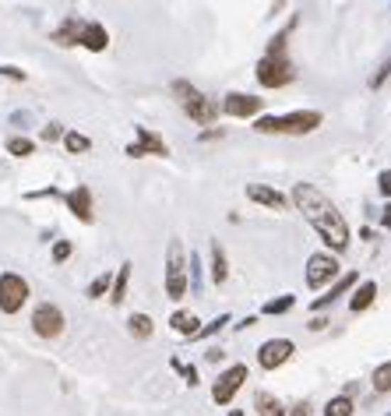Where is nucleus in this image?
Masks as SVG:
<instances>
[{"mask_svg": "<svg viewBox=\"0 0 391 416\" xmlns=\"http://www.w3.org/2000/svg\"><path fill=\"white\" fill-rule=\"evenodd\" d=\"M78 46H85V50H92V53H102V50L109 46L106 25H102V21H85V25H82V35H78Z\"/></svg>", "mask_w": 391, "mask_h": 416, "instance_id": "obj_16", "label": "nucleus"}, {"mask_svg": "<svg viewBox=\"0 0 391 416\" xmlns=\"http://www.w3.org/2000/svg\"><path fill=\"white\" fill-rule=\"evenodd\" d=\"M378 300V283L374 279H367V283H360L356 290H353V300H349V311L353 314H363L370 304Z\"/></svg>", "mask_w": 391, "mask_h": 416, "instance_id": "obj_19", "label": "nucleus"}, {"mask_svg": "<svg viewBox=\"0 0 391 416\" xmlns=\"http://www.w3.org/2000/svg\"><path fill=\"white\" fill-rule=\"evenodd\" d=\"M50 254H53V261H57V265H64V261H67V258L75 254V243H71V240H57Z\"/></svg>", "mask_w": 391, "mask_h": 416, "instance_id": "obj_31", "label": "nucleus"}, {"mask_svg": "<svg viewBox=\"0 0 391 416\" xmlns=\"http://www.w3.org/2000/svg\"><path fill=\"white\" fill-rule=\"evenodd\" d=\"M286 416H310V403H299L296 410H286Z\"/></svg>", "mask_w": 391, "mask_h": 416, "instance_id": "obj_39", "label": "nucleus"}, {"mask_svg": "<svg viewBox=\"0 0 391 416\" xmlns=\"http://www.w3.org/2000/svg\"><path fill=\"white\" fill-rule=\"evenodd\" d=\"M64 148H67L71 155H78V152H89V148H92V138H85L82 131H64Z\"/></svg>", "mask_w": 391, "mask_h": 416, "instance_id": "obj_26", "label": "nucleus"}, {"mask_svg": "<svg viewBox=\"0 0 391 416\" xmlns=\"http://www.w3.org/2000/svg\"><path fill=\"white\" fill-rule=\"evenodd\" d=\"M247 198L254 205H268L272 212H290V198L282 191L268 187V184H247Z\"/></svg>", "mask_w": 391, "mask_h": 416, "instance_id": "obj_13", "label": "nucleus"}, {"mask_svg": "<svg viewBox=\"0 0 391 416\" xmlns=\"http://www.w3.org/2000/svg\"><path fill=\"white\" fill-rule=\"evenodd\" d=\"M170 367H173V371H180V374L187 378V385H191V388H194V385H197V367H187V363H180L177 356L170 360Z\"/></svg>", "mask_w": 391, "mask_h": 416, "instance_id": "obj_33", "label": "nucleus"}, {"mask_svg": "<svg viewBox=\"0 0 391 416\" xmlns=\"http://www.w3.org/2000/svg\"><path fill=\"white\" fill-rule=\"evenodd\" d=\"M293 353H296L293 339H268L258 349V363H261V371H279L282 363H290Z\"/></svg>", "mask_w": 391, "mask_h": 416, "instance_id": "obj_10", "label": "nucleus"}, {"mask_svg": "<svg viewBox=\"0 0 391 416\" xmlns=\"http://www.w3.org/2000/svg\"><path fill=\"white\" fill-rule=\"evenodd\" d=\"M131 268H134V265H131V261H123V265H120V272L113 275V286H109V304H116V307H120V304L127 300V283H131Z\"/></svg>", "mask_w": 391, "mask_h": 416, "instance_id": "obj_20", "label": "nucleus"}, {"mask_svg": "<svg viewBox=\"0 0 391 416\" xmlns=\"http://www.w3.org/2000/svg\"><path fill=\"white\" fill-rule=\"evenodd\" d=\"M265 109V99H258V96H250V92H229L226 99H222V113H229L233 120H250V116H258Z\"/></svg>", "mask_w": 391, "mask_h": 416, "instance_id": "obj_11", "label": "nucleus"}, {"mask_svg": "<svg viewBox=\"0 0 391 416\" xmlns=\"http://www.w3.org/2000/svg\"><path fill=\"white\" fill-rule=\"evenodd\" d=\"M388 78H391V60H385V64H381V71H378V75L370 78V89H381V85H385Z\"/></svg>", "mask_w": 391, "mask_h": 416, "instance_id": "obj_34", "label": "nucleus"}, {"mask_svg": "<svg viewBox=\"0 0 391 416\" xmlns=\"http://www.w3.org/2000/svg\"><path fill=\"white\" fill-rule=\"evenodd\" d=\"M324 124L321 109H293L286 116H258L254 131L258 134H310Z\"/></svg>", "mask_w": 391, "mask_h": 416, "instance_id": "obj_2", "label": "nucleus"}, {"mask_svg": "<svg viewBox=\"0 0 391 416\" xmlns=\"http://www.w3.org/2000/svg\"><path fill=\"white\" fill-rule=\"evenodd\" d=\"M324 324H328V321H324V317H314V321H310V324H307V328H310V332H321V328H324Z\"/></svg>", "mask_w": 391, "mask_h": 416, "instance_id": "obj_41", "label": "nucleus"}, {"mask_svg": "<svg viewBox=\"0 0 391 416\" xmlns=\"http://www.w3.org/2000/svg\"><path fill=\"white\" fill-rule=\"evenodd\" d=\"M64 138V127L60 124H46L43 127V141H60Z\"/></svg>", "mask_w": 391, "mask_h": 416, "instance_id": "obj_36", "label": "nucleus"}, {"mask_svg": "<svg viewBox=\"0 0 391 416\" xmlns=\"http://www.w3.org/2000/svg\"><path fill=\"white\" fill-rule=\"evenodd\" d=\"M170 328H173L177 335H184V339H194L197 332H201V317L191 311H173L170 314Z\"/></svg>", "mask_w": 391, "mask_h": 416, "instance_id": "obj_18", "label": "nucleus"}, {"mask_svg": "<svg viewBox=\"0 0 391 416\" xmlns=\"http://www.w3.org/2000/svg\"><path fill=\"white\" fill-rule=\"evenodd\" d=\"M226 324H229V314H219V317H215V321H211V324H204V328H201V332H197L194 339H208V335H215V332H222V328H226Z\"/></svg>", "mask_w": 391, "mask_h": 416, "instance_id": "obj_32", "label": "nucleus"}, {"mask_svg": "<svg viewBox=\"0 0 391 416\" xmlns=\"http://www.w3.org/2000/svg\"><path fill=\"white\" fill-rule=\"evenodd\" d=\"M229 279V261H226V251H222V243L219 240H211V283L215 286H222Z\"/></svg>", "mask_w": 391, "mask_h": 416, "instance_id": "obj_21", "label": "nucleus"}, {"mask_svg": "<svg viewBox=\"0 0 391 416\" xmlns=\"http://www.w3.org/2000/svg\"><path fill=\"white\" fill-rule=\"evenodd\" d=\"M109 286H113V275H109V272H102L96 283L89 286V300H99L102 293H109Z\"/></svg>", "mask_w": 391, "mask_h": 416, "instance_id": "obj_30", "label": "nucleus"}, {"mask_svg": "<svg viewBox=\"0 0 391 416\" xmlns=\"http://www.w3.org/2000/svg\"><path fill=\"white\" fill-rule=\"evenodd\" d=\"M82 25H85V18H78V14H67L64 21H60V28H53V43L57 46H78V35H82Z\"/></svg>", "mask_w": 391, "mask_h": 416, "instance_id": "obj_17", "label": "nucleus"}, {"mask_svg": "<svg viewBox=\"0 0 391 416\" xmlns=\"http://www.w3.org/2000/svg\"><path fill=\"white\" fill-rule=\"evenodd\" d=\"M134 134H138V141L127 145V155H131V159H141V155H170L166 141H163L159 134H152L148 127H134Z\"/></svg>", "mask_w": 391, "mask_h": 416, "instance_id": "obj_12", "label": "nucleus"}, {"mask_svg": "<svg viewBox=\"0 0 391 416\" xmlns=\"http://www.w3.org/2000/svg\"><path fill=\"white\" fill-rule=\"evenodd\" d=\"M243 381H247V367H243V363H233L229 371H222V374L215 378V385H211V399H215V406H229V403H233V395L243 388Z\"/></svg>", "mask_w": 391, "mask_h": 416, "instance_id": "obj_8", "label": "nucleus"}, {"mask_svg": "<svg viewBox=\"0 0 391 416\" xmlns=\"http://www.w3.org/2000/svg\"><path fill=\"white\" fill-rule=\"evenodd\" d=\"M324 416H353V399L349 395H335L324 403Z\"/></svg>", "mask_w": 391, "mask_h": 416, "instance_id": "obj_27", "label": "nucleus"}, {"mask_svg": "<svg viewBox=\"0 0 391 416\" xmlns=\"http://www.w3.org/2000/svg\"><path fill=\"white\" fill-rule=\"evenodd\" d=\"M64 205L75 212V219H82V222H92L96 219V212H92V191L85 187V184H78L75 191H67L64 195Z\"/></svg>", "mask_w": 391, "mask_h": 416, "instance_id": "obj_15", "label": "nucleus"}, {"mask_svg": "<svg viewBox=\"0 0 391 416\" xmlns=\"http://www.w3.org/2000/svg\"><path fill=\"white\" fill-rule=\"evenodd\" d=\"M187 290L194 293V297H201V290H204V279H201V254H191L187 258Z\"/></svg>", "mask_w": 391, "mask_h": 416, "instance_id": "obj_25", "label": "nucleus"}, {"mask_svg": "<svg viewBox=\"0 0 391 416\" xmlns=\"http://www.w3.org/2000/svg\"><path fill=\"white\" fill-rule=\"evenodd\" d=\"M254 75H258V82H261L265 89H286L296 78L293 60H290L286 53H282V57H268V53H265V57L258 60V71H254Z\"/></svg>", "mask_w": 391, "mask_h": 416, "instance_id": "obj_5", "label": "nucleus"}, {"mask_svg": "<svg viewBox=\"0 0 391 416\" xmlns=\"http://www.w3.org/2000/svg\"><path fill=\"white\" fill-rule=\"evenodd\" d=\"M356 283H360V275H356V272H346V275H338V279H335V286H331L324 297H314V300H310V311L317 314V311H324V307H331V304H335L338 297H346V293H349Z\"/></svg>", "mask_w": 391, "mask_h": 416, "instance_id": "obj_14", "label": "nucleus"}, {"mask_svg": "<svg viewBox=\"0 0 391 416\" xmlns=\"http://www.w3.org/2000/svg\"><path fill=\"white\" fill-rule=\"evenodd\" d=\"M166 297L173 304L187 297V261H184L180 240H170V251H166Z\"/></svg>", "mask_w": 391, "mask_h": 416, "instance_id": "obj_4", "label": "nucleus"}, {"mask_svg": "<svg viewBox=\"0 0 391 416\" xmlns=\"http://www.w3.org/2000/svg\"><path fill=\"white\" fill-rule=\"evenodd\" d=\"M381 226H385V229H391V202L385 205V215H381Z\"/></svg>", "mask_w": 391, "mask_h": 416, "instance_id": "obj_40", "label": "nucleus"}, {"mask_svg": "<svg viewBox=\"0 0 391 416\" xmlns=\"http://www.w3.org/2000/svg\"><path fill=\"white\" fill-rule=\"evenodd\" d=\"M338 261L331 258V254H314L310 261H307V286L310 290H324L328 283H335L338 279Z\"/></svg>", "mask_w": 391, "mask_h": 416, "instance_id": "obj_9", "label": "nucleus"}, {"mask_svg": "<svg viewBox=\"0 0 391 416\" xmlns=\"http://www.w3.org/2000/svg\"><path fill=\"white\" fill-rule=\"evenodd\" d=\"M173 96L180 99V106H184V113L194 120V124H215V116H219V106L211 103L204 92H197L191 82H173Z\"/></svg>", "mask_w": 391, "mask_h": 416, "instance_id": "obj_3", "label": "nucleus"}, {"mask_svg": "<svg viewBox=\"0 0 391 416\" xmlns=\"http://www.w3.org/2000/svg\"><path fill=\"white\" fill-rule=\"evenodd\" d=\"M64 311L57 307V304H39L35 311H32V332L39 335V339H60L64 335Z\"/></svg>", "mask_w": 391, "mask_h": 416, "instance_id": "obj_7", "label": "nucleus"}, {"mask_svg": "<svg viewBox=\"0 0 391 416\" xmlns=\"http://www.w3.org/2000/svg\"><path fill=\"white\" fill-rule=\"evenodd\" d=\"M254 410H258V416H286V406L272 392H258L254 395Z\"/></svg>", "mask_w": 391, "mask_h": 416, "instance_id": "obj_22", "label": "nucleus"}, {"mask_svg": "<svg viewBox=\"0 0 391 416\" xmlns=\"http://www.w3.org/2000/svg\"><path fill=\"white\" fill-rule=\"evenodd\" d=\"M25 304H28V283L18 272H4L0 275V311L18 314Z\"/></svg>", "mask_w": 391, "mask_h": 416, "instance_id": "obj_6", "label": "nucleus"}, {"mask_svg": "<svg viewBox=\"0 0 391 416\" xmlns=\"http://www.w3.org/2000/svg\"><path fill=\"white\" fill-rule=\"evenodd\" d=\"M388 416H391V413H388Z\"/></svg>", "mask_w": 391, "mask_h": 416, "instance_id": "obj_43", "label": "nucleus"}, {"mask_svg": "<svg viewBox=\"0 0 391 416\" xmlns=\"http://www.w3.org/2000/svg\"><path fill=\"white\" fill-rule=\"evenodd\" d=\"M378 191L391 202V170H381V173H378Z\"/></svg>", "mask_w": 391, "mask_h": 416, "instance_id": "obj_35", "label": "nucleus"}, {"mask_svg": "<svg viewBox=\"0 0 391 416\" xmlns=\"http://www.w3.org/2000/svg\"><path fill=\"white\" fill-rule=\"evenodd\" d=\"M293 307H296V297H293V293H286V297L268 300V304L261 307V314H265V317H279V314H290Z\"/></svg>", "mask_w": 391, "mask_h": 416, "instance_id": "obj_24", "label": "nucleus"}, {"mask_svg": "<svg viewBox=\"0 0 391 416\" xmlns=\"http://www.w3.org/2000/svg\"><path fill=\"white\" fill-rule=\"evenodd\" d=\"M293 205L303 212V219L317 229V236L331 247V251H346L349 247V222L342 219V212L328 202L324 191H317L314 184H296L293 187Z\"/></svg>", "mask_w": 391, "mask_h": 416, "instance_id": "obj_1", "label": "nucleus"}, {"mask_svg": "<svg viewBox=\"0 0 391 416\" xmlns=\"http://www.w3.org/2000/svg\"><path fill=\"white\" fill-rule=\"evenodd\" d=\"M219 138H222V131H219V127H215V131H201V134H197V141H219Z\"/></svg>", "mask_w": 391, "mask_h": 416, "instance_id": "obj_38", "label": "nucleus"}, {"mask_svg": "<svg viewBox=\"0 0 391 416\" xmlns=\"http://www.w3.org/2000/svg\"><path fill=\"white\" fill-rule=\"evenodd\" d=\"M127 332H131L134 339H152L155 324H152L148 314H131V317H127Z\"/></svg>", "mask_w": 391, "mask_h": 416, "instance_id": "obj_23", "label": "nucleus"}, {"mask_svg": "<svg viewBox=\"0 0 391 416\" xmlns=\"http://www.w3.org/2000/svg\"><path fill=\"white\" fill-rule=\"evenodd\" d=\"M7 152L18 155V159H25V155L35 152V141H32V138H7Z\"/></svg>", "mask_w": 391, "mask_h": 416, "instance_id": "obj_29", "label": "nucleus"}, {"mask_svg": "<svg viewBox=\"0 0 391 416\" xmlns=\"http://www.w3.org/2000/svg\"><path fill=\"white\" fill-rule=\"evenodd\" d=\"M0 75H4V78H11V82H25V71H21V67H7V64H4V67H0Z\"/></svg>", "mask_w": 391, "mask_h": 416, "instance_id": "obj_37", "label": "nucleus"}, {"mask_svg": "<svg viewBox=\"0 0 391 416\" xmlns=\"http://www.w3.org/2000/svg\"><path fill=\"white\" fill-rule=\"evenodd\" d=\"M374 392H391V360L374 367Z\"/></svg>", "mask_w": 391, "mask_h": 416, "instance_id": "obj_28", "label": "nucleus"}, {"mask_svg": "<svg viewBox=\"0 0 391 416\" xmlns=\"http://www.w3.org/2000/svg\"><path fill=\"white\" fill-rule=\"evenodd\" d=\"M229 416H243V413H240V410H233V413H229Z\"/></svg>", "mask_w": 391, "mask_h": 416, "instance_id": "obj_42", "label": "nucleus"}]
</instances>
